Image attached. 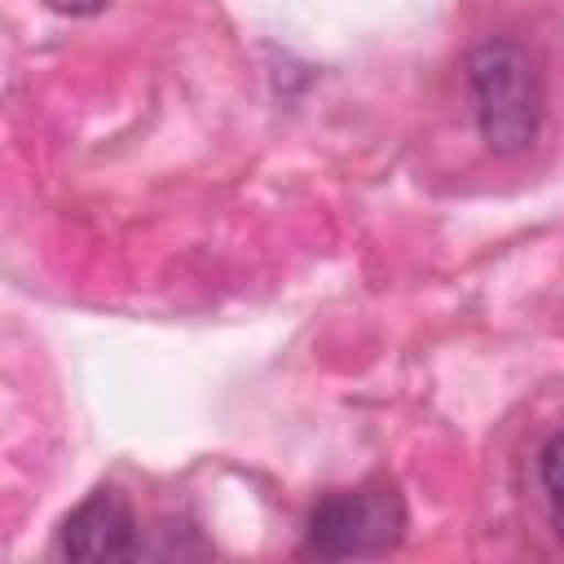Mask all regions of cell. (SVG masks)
<instances>
[{
    "label": "cell",
    "mask_w": 564,
    "mask_h": 564,
    "mask_svg": "<svg viewBox=\"0 0 564 564\" xmlns=\"http://www.w3.org/2000/svg\"><path fill=\"white\" fill-rule=\"evenodd\" d=\"M467 84L476 97V123L494 154H520L538 137L542 93L533 62L511 40H489L467 57Z\"/></svg>",
    "instance_id": "obj_1"
},
{
    "label": "cell",
    "mask_w": 564,
    "mask_h": 564,
    "mask_svg": "<svg viewBox=\"0 0 564 564\" xmlns=\"http://www.w3.org/2000/svg\"><path fill=\"white\" fill-rule=\"evenodd\" d=\"M405 533V507L392 485H361L326 494L308 516V546L326 560L383 555Z\"/></svg>",
    "instance_id": "obj_2"
},
{
    "label": "cell",
    "mask_w": 564,
    "mask_h": 564,
    "mask_svg": "<svg viewBox=\"0 0 564 564\" xmlns=\"http://www.w3.org/2000/svg\"><path fill=\"white\" fill-rule=\"evenodd\" d=\"M137 520L119 489H93L62 524V555L70 560H119L132 551Z\"/></svg>",
    "instance_id": "obj_3"
},
{
    "label": "cell",
    "mask_w": 564,
    "mask_h": 564,
    "mask_svg": "<svg viewBox=\"0 0 564 564\" xmlns=\"http://www.w3.org/2000/svg\"><path fill=\"white\" fill-rule=\"evenodd\" d=\"M542 489L551 498V516H555V533L564 542V432L542 449Z\"/></svg>",
    "instance_id": "obj_4"
},
{
    "label": "cell",
    "mask_w": 564,
    "mask_h": 564,
    "mask_svg": "<svg viewBox=\"0 0 564 564\" xmlns=\"http://www.w3.org/2000/svg\"><path fill=\"white\" fill-rule=\"evenodd\" d=\"M44 4L57 9V13H75V18H79V13H97L106 0H44Z\"/></svg>",
    "instance_id": "obj_5"
}]
</instances>
